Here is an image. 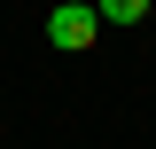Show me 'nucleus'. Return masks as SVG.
Segmentation results:
<instances>
[{
  "label": "nucleus",
  "instance_id": "f257e3e1",
  "mask_svg": "<svg viewBox=\"0 0 156 149\" xmlns=\"http://www.w3.org/2000/svg\"><path fill=\"white\" fill-rule=\"evenodd\" d=\"M94 32H101L94 0H62L55 16H47V39H55V47H94Z\"/></svg>",
  "mask_w": 156,
  "mask_h": 149
},
{
  "label": "nucleus",
  "instance_id": "f03ea898",
  "mask_svg": "<svg viewBox=\"0 0 156 149\" xmlns=\"http://www.w3.org/2000/svg\"><path fill=\"white\" fill-rule=\"evenodd\" d=\"M94 16H101V24H140L148 0H94Z\"/></svg>",
  "mask_w": 156,
  "mask_h": 149
}]
</instances>
